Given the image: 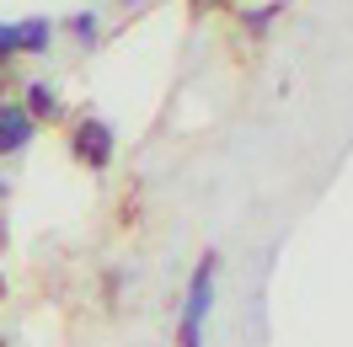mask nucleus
Returning <instances> with one entry per match:
<instances>
[{"mask_svg":"<svg viewBox=\"0 0 353 347\" xmlns=\"http://www.w3.org/2000/svg\"><path fill=\"white\" fill-rule=\"evenodd\" d=\"M214 273H220V251H203L193 278H188V299H182V321H176V347H203V321L214 304Z\"/></svg>","mask_w":353,"mask_h":347,"instance_id":"nucleus-1","label":"nucleus"},{"mask_svg":"<svg viewBox=\"0 0 353 347\" xmlns=\"http://www.w3.org/2000/svg\"><path fill=\"white\" fill-rule=\"evenodd\" d=\"M199 6H209V0H199Z\"/></svg>","mask_w":353,"mask_h":347,"instance_id":"nucleus-10","label":"nucleus"},{"mask_svg":"<svg viewBox=\"0 0 353 347\" xmlns=\"http://www.w3.org/2000/svg\"><path fill=\"white\" fill-rule=\"evenodd\" d=\"M0 251H6V219H0Z\"/></svg>","mask_w":353,"mask_h":347,"instance_id":"nucleus-7","label":"nucleus"},{"mask_svg":"<svg viewBox=\"0 0 353 347\" xmlns=\"http://www.w3.org/2000/svg\"><path fill=\"white\" fill-rule=\"evenodd\" d=\"M27 118H32V123H54V118H59V96H54V86H48V81H32V86H27Z\"/></svg>","mask_w":353,"mask_h":347,"instance_id":"nucleus-5","label":"nucleus"},{"mask_svg":"<svg viewBox=\"0 0 353 347\" xmlns=\"http://www.w3.org/2000/svg\"><path fill=\"white\" fill-rule=\"evenodd\" d=\"M70 32H75L81 43H97V17H91V11H81V17H70Z\"/></svg>","mask_w":353,"mask_h":347,"instance_id":"nucleus-6","label":"nucleus"},{"mask_svg":"<svg viewBox=\"0 0 353 347\" xmlns=\"http://www.w3.org/2000/svg\"><path fill=\"white\" fill-rule=\"evenodd\" d=\"M54 22L48 17H27V22H0V59L11 54H48Z\"/></svg>","mask_w":353,"mask_h":347,"instance_id":"nucleus-2","label":"nucleus"},{"mask_svg":"<svg viewBox=\"0 0 353 347\" xmlns=\"http://www.w3.org/2000/svg\"><path fill=\"white\" fill-rule=\"evenodd\" d=\"M32 134H38V123L27 118V107H11V102L0 107V155H22Z\"/></svg>","mask_w":353,"mask_h":347,"instance_id":"nucleus-4","label":"nucleus"},{"mask_svg":"<svg viewBox=\"0 0 353 347\" xmlns=\"http://www.w3.org/2000/svg\"><path fill=\"white\" fill-rule=\"evenodd\" d=\"M70 150H75V160H81V166L102 171V166L112 160V129L102 123V118H81V123H75V134H70Z\"/></svg>","mask_w":353,"mask_h":347,"instance_id":"nucleus-3","label":"nucleus"},{"mask_svg":"<svg viewBox=\"0 0 353 347\" xmlns=\"http://www.w3.org/2000/svg\"><path fill=\"white\" fill-rule=\"evenodd\" d=\"M0 91H6V59H0Z\"/></svg>","mask_w":353,"mask_h":347,"instance_id":"nucleus-8","label":"nucleus"},{"mask_svg":"<svg viewBox=\"0 0 353 347\" xmlns=\"http://www.w3.org/2000/svg\"><path fill=\"white\" fill-rule=\"evenodd\" d=\"M0 198H6V182H0Z\"/></svg>","mask_w":353,"mask_h":347,"instance_id":"nucleus-9","label":"nucleus"}]
</instances>
